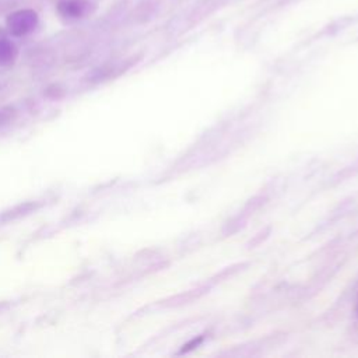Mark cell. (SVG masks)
I'll return each instance as SVG.
<instances>
[{
	"label": "cell",
	"mask_w": 358,
	"mask_h": 358,
	"mask_svg": "<svg viewBox=\"0 0 358 358\" xmlns=\"http://www.w3.org/2000/svg\"><path fill=\"white\" fill-rule=\"evenodd\" d=\"M17 57V50L12 41L6 37L0 36V65H10Z\"/></svg>",
	"instance_id": "3"
},
{
	"label": "cell",
	"mask_w": 358,
	"mask_h": 358,
	"mask_svg": "<svg viewBox=\"0 0 358 358\" xmlns=\"http://www.w3.org/2000/svg\"><path fill=\"white\" fill-rule=\"evenodd\" d=\"M58 12L66 19H82L90 12V5L84 0H61Z\"/></svg>",
	"instance_id": "2"
},
{
	"label": "cell",
	"mask_w": 358,
	"mask_h": 358,
	"mask_svg": "<svg viewBox=\"0 0 358 358\" xmlns=\"http://www.w3.org/2000/svg\"><path fill=\"white\" fill-rule=\"evenodd\" d=\"M37 23H38V16L33 10H20L9 16L8 19L9 31L16 37H22L31 33L36 29Z\"/></svg>",
	"instance_id": "1"
},
{
	"label": "cell",
	"mask_w": 358,
	"mask_h": 358,
	"mask_svg": "<svg viewBox=\"0 0 358 358\" xmlns=\"http://www.w3.org/2000/svg\"><path fill=\"white\" fill-rule=\"evenodd\" d=\"M9 119H10V114H9V112H6V111H2V112H0V125L5 124V122H8Z\"/></svg>",
	"instance_id": "4"
}]
</instances>
